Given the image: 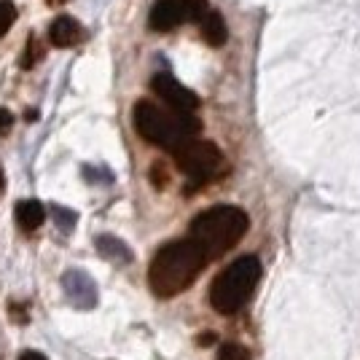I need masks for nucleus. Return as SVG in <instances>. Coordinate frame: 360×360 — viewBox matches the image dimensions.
<instances>
[{"label": "nucleus", "mask_w": 360, "mask_h": 360, "mask_svg": "<svg viewBox=\"0 0 360 360\" xmlns=\"http://www.w3.org/2000/svg\"><path fill=\"white\" fill-rule=\"evenodd\" d=\"M207 255L194 240H178L165 245L148 266V285L156 296L172 299L194 285V280L207 266Z\"/></svg>", "instance_id": "obj_1"}, {"label": "nucleus", "mask_w": 360, "mask_h": 360, "mask_svg": "<svg viewBox=\"0 0 360 360\" xmlns=\"http://www.w3.org/2000/svg\"><path fill=\"white\" fill-rule=\"evenodd\" d=\"M132 116H135L137 135L150 146H159L169 153H178L183 146H188L202 132V121L196 119V113L165 110L148 100H140Z\"/></svg>", "instance_id": "obj_2"}, {"label": "nucleus", "mask_w": 360, "mask_h": 360, "mask_svg": "<svg viewBox=\"0 0 360 360\" xmlns=\"http://www.w3.org/2000/svg\"><path fill=\"white\" fill-rule=\"evenodd\" d=\"M248 212L234 205H215L191 221V237L207 258H221L248 234Z\"/></svg>", "instance_id": "obj_3"}, {"label": "nucleus", "mask_w": 360, "mask_h": 360, "mask_svg": "<svg viewBox=\"0 0 360 360\" xmlns=\"http://www.w3.org/2000/svg\"><path fill=\"white\" fill-rule=\"evenodd\" d=\"M261 280V261L255 255H242L229 264L210 285V304L221 315H234L250 301Z\"/></svg>", "instance_id": "obj_4"}, {"label": "nucleus", "mask_w": 360, "mask_h": 360, "mask_svg": "<svg viewBox=\"0 0 360 360\" xmlns=\"http://www.w3.org/2000/svg\"><path fill=\"white\" fill-rule=\"evenodd\" d=\"M172 156L180 172H186L194 183H207L224 172V153L210 140H191Z\"/></svg>", "instance_id": "obj_5"}, {"label": "nucleus", "mask_w": 360, "mask_h": 360, "mask_svg": "<svg viewBox=\"0 0 360 360\" xmlns=\"http://www.w3.org/2000/svg\"><path fill=\"white\" fill-rule=\"evenodd\" d=\"M210 14L207 0H156L148 25L153 32H169L186 22H202Z\"/></svg>", "instance_id": "obj_6"}, {"label": "nucleus", "mask_w": 360, "mask_h": 360, "mask_svg": "<svg viewBox=\"0 0 360 360\" xmlns=\"http://www.w3.org/2000/svg\"><path fill=\"white\" fill-rule=\"evenodd\" d=\"M150 89L153 94H159V100L169 105V110L178 113H196L199 108V97L188 86H183L175 75L169 73H156L150 78Z\"/></svg>", "instance_id": "obj_7"}, {"label": "nucleus", "mask_w": 360, "mask_h": 360, "mask_svg": "<svg viewBox=\"0 0 360 360\" xmlns=\"http://www.w3.org/2000/svg\"><path fill=\"white\" fill-rule=\"evenodd\" d=\"M49 41L54 46H60V49L81 44L84 41V27H81V22H75L73 16H60L49 27Z\"/></svg>", "instance_id": "obj_8"}, {"label": "nucleus", "mask_w": 360, "mask_h": 360, "mask_svg": "<svg viewBox=\"0 0 360 360\" xmlns=\"http://www.w3.org/2000/svg\"><path fill=\"white\" fill-rule=\"evenodd\" d=\"M46 221V210L41 202H35V199H25V202H19L16 205V224L19 229H25V231H35V229H41Z\"/></svg>", "instance_id": "obj_9"}, {"label": "nucleus", "mask_w": 360, "mask_h": 360, "mask_svg": "<svg viewBox=\"0 0 360 360\" xmlns=\"http://www.w3.org/2000/svg\"><path fill=\"white\" fill-rule=\"evenodd\" d=\"M199 27H202V38H205V44H210V46H224L226 38H229L224 16L218 14V11H212V8H210V14L199 22Z\"/></svg>", "instance_id": "obj_10"}, {"label": "nucleus", "mask_w": 360, "mask_h": 360, "mask_svg": "<svg viewBox=\"0 0 360 360\" xmlns=\"http://www.w3.org/2000/svg\"><path fill=\"white\" fill-rule=\"evenodd\" d=\"M97 248H100V253L105 255V258H110V261H129V258H132V253L127 250V245L121 240H116V237H100V240H97Z\"/></svg>", "instance_id": "obj_11"}, {"label": "nucleus", "mask_w": 360, "mask_h": 360, "mask_svg": "<svg viewBox=\"0 0 360 360\" xmlns=\"http://www.w3.org/2000/svg\"><path fill=\"white\" fill-rule=\"evenodd\" d=\"M14 22H16V6L11 0H0V38L11 30Z\"/></svg>", "instance_id": "obj_12"}, {"label": "nucleus", "mask_w": 360, "mask_h": 360, "mask_svg": "<svg viewBox=\"0 0 360 360\" xmlns=\"http://www.w3.org/2000/svg\"><path fill=\"white\" fill-rule=\"evenodd\" d=\"M218 360H250V352L237 342H229L218 349Z\"/></svg>", "instance_id": "obj_13"}, {"label": "nucleus", "mask_w": 360, "mask_h": 360, "mask_svg": "<svg viewBox=\"0 0 360 360\" xmlns=\"http://www.w3.org/2000/svg\"><path fill=\"white\" fill-rule=\"evenodd\" d=\"M41 54H44V51H41L38 41H35V38H30V41H27V49H25V60H22V68H32L35 62L41 60Z\"/></svg>", "instance_id": "obj_14"}, {"label": "nucleus", "mask_w": 360, "mask_h": 360, "mask_svg": "<svg viewBox=\"0 0 360 360\" xmlns=\"http://www.w3.org/2000/svg\"><path fill=\"white\" fill-rule=\"evenodd\" d=\"M11 127H14V116H11V110L0 108V137L8 135V132H11Z\"/></svg>", "instance_id": "obj_15"}, {"label": "nucleus", "mask_w": 360, "mask_h": 360, "mask_svg": "<svg viewBox=\"0 0 360 360\" xmlns=\"http://www.w3.org/2000/svg\"><path fill=\"white\" fill-rule=\"evenodd\" d=\"M150 178H153V186H156V188H165V186H167V172L159 165H153V169H150Z\"/></svg>", "instance_id": "obj_16"}, {"label": "nucleus", "mask_w": 360, "mask_h": 360, "mask_svg": "<svg viewBox=\"0 0 360 360\" xmlns=\"http://www.w3.org/2000/svg\"><path fill=\"white\" fill-rule=\"evenodd\" d=\"M54 215L60 218L62 229H70V226L75 224V212H65V210H60V207H54Z\"/></svg>", "instance_id": "obj_17"}, {"label": "nucleus", "mask_w": 360, "mask_h": 360, "mask_svg": "<svg viewBox=\"0 0 360 360\" xmlns=\"http://www.w3.org/2000/svg\"><path fill=\"white\" fill-rule=\"evenodd\" d=\"M19 360H49L44 355V352H35V349H27V352H22L19 355Z\"/></svg>", "instance_id": "obj_18"}, {"label": "nucleus", "mask_w": 360, "mask_h": 360, "mask_svg": "<svg viewBox=\"0 0 360 360\" xmlns=\"http://www.w3.org/2000/svg\"><path fill=\"white\" fill-rule=\"evenodd\" d=\"M212 342H215V333H202V336H199V345L202 347L212 345Z\"/></svg>", "instance_id": "obj_19"}, {"label": "nucleus", "mask_w": 360, "mask_h": 360, "mask_svg": "<svg viewBox=\"0 0 360 360\" xmlns=\"http://www.w3.org/2000/svg\"><path fill=\"white\" fill-rule=\"evenodd\" d=\"M0 191H3V169H0Z\"/></svg>", "instance_id": "obj_20"}]
</instances>
